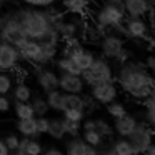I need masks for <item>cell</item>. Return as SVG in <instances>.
I'll return each instance as SVG.
<instances>
[{"label": "cell", "mask_w": 155, "mask_h": 155, "mask_svg": "<svg viewBox=\"0 0 155 155\" xmlns=\"http://www.w3.org/2000/svg\"><path fill=\"white\" fill-rule=\"evenodd\" d=\"M4 142H5V145H7L8 152H15L17 147H18V142H20V137L15 135V134H10V135H7V137L4 138Z\"/></svg>", "instance_id": "f35d334b"}, {"label": "cell", "mask_w": 155, "mask_h": 155, "mask_svg": "<svg viewBox=\"0 0 155 155\" xmlns=\"http://www.w3.org/2000/svg\"><path fill=\"white\" fill-rule=\"evenodd\" d=\"M65 152L68 155H95L97 148L88 145L80 135H75V137H70V140L67 142Z\"/></svg>", "instance_id": "4fadbf2b"}, {"label": "cell", "mask_w": 155, "mask_h": 155, "mask_svg": "<svg viewBox=\"0 0 155 155\" xmlns=\"http://www.w3.org/2000/svg\"><path fill=\"white\" fill-rule=\"evenodd\" d=\"M30 105L32 108H34V115L35 117H40V115H47L48 114V104L47 100H45V97H42V95H35V97H30Z\"/></svg>", "instance_id": "603a6c76"}, {"label": "cell", "mask_w": 155, "mask_h": 155, "mask_svg": "<svg viewBox=\"0 0 155 155\" xmlns=\"http://www.w3.org/2000/svg\"><path fill=\"white\" fill-rule=\"evenodd\" d=\"M54 4H55V0H37V5H35V7H44V8H47V7H52Z\"/></svg>", "instance_id": "ee69618b"}, {"label": "cell", "mask_w": 155, "mask_h": 155, "mask_svg": "<svg viewBox=\"0 0 155 155\" xmlns=\"http://www.w3.org/2000/svg\"><path fill=\"white\" fill-rule=\"evenodd\" d=\"M125 20V12L120 10L118 7L112 4H105L104 7L98 8L97 15H95V22H97L98 30H104V28H114L117 25L124 24Z\"/></svg>", "instance_id": "5b68a950"}, {"label": "cell", "mask_w": 155, "mask_h": 155, "mask_svg": "<svg viewBox=\"0 0 155 155\" xmlns=\"http://www.w3.org/2000/svg\"><path fill=\"white\" fill-rule=\"evenodd\" d=\"M115 80L118 82L122 90H125V94L138 100L153 94V77L143 65L125 62L124 65H120Z\"/></svg>", "instance_id": "6da1fadb"}, {"label": "cell", "mask_w": 155, "mask_h": 155, "mask_svg": "<svg viewBox=\"0 0 155 155\" xmlns=\"http://www.w3.org/2000/svg\"><path fill=\"white\" fill-rule=\"evenodd\" d=\"M45 134L50 138H54V140H62V138L65 137V132H64V128H62L60 118H50V120H48V128H47Z\"/></svg>", "instance_id": "d4e9b609"}, {"label": "cell", "mask_w": 155, "mask_h": 155, "mask_svg": "<svg viewBox=\"0 0 155 155\" xmlns=\"http://www.w3.org/2000/svg\"><path fill=\"white\" fill-rule=\"evenodd\" d=\"M65 108H82L84 110V102L80 94H65Z\"/></svg>", "instance_id": "d590c367"}, {"label": "cell", "mask_w": 155, "mask_h": 155, "mask_svg": "<svg viewBox=\"0 0 155 155\" xmlns=\"http://www.w3.org/2000/svg\"><path fill=\"white\" fill-rule=\"evenodd\" d=\"M108 4H112L115 7H118L120 10H124V0H108Z\"/></svg>", "instance_id": "c3c4849f"}, {"label": "cell", "mask_w": 155, "mask_h": 155, "mask_svg": "<svg viewBox=\"0 0 155 155\" xmlns=\"http://www.w3.org/2000/svg\"><path fill=\"white\" fill-rule=\"evenodd\" d=\"M14 112H15V117H17V118L35 117V115H34V108H32L30 102H18V100H15Z\"/></svg>", "instance_id": "4316f807"}, {"label": "cell", "mask_w": 155, "mask_h": 155, "mask_svg": "<svg viewBox=\"0 0 155 155\" xmlns=\"http://www.w3.org/2000/svg\"><path fill=\"white\" fill-rule=\"evenodd\" d=\"M54 28L58 32V35H60V40L68 38V37H78V24H75V22L60 20Z\"/></svg>", "instance_id": "7402d4cb"}, {"label": "cell", "mask_w": 155, "mask_h": 155, "mask_svg": "<svg viewBox=\"0 0 155 155\" xmlns=\"http://www.w3.org/2000/svg\"><path fill=\"white\" fill-rule=\"evenodd\" d=\"M82 138H84L85 142H87L88 145H92V147L97 148L98 145L102 143V142L105 140L104 137H102L100 134H98L95 128H88V130H82Z\"/></svg>", "instance_id": "f546056e"}, {"label": "cell", "mask_w": 155, "mask_h": 155, "mask_svg": "<svg viewBox=\"0 0 155 155\" xmlns=\"http://www.w3.org/2000/svg\"><path fill=\"white\" fill-rule=\"evenodd\" d=\"M90 95L100 105H107L108 102L115 100L118 97V87L115 85V82H102V84L92 85Z\"/></svg>", "instance_id": "ba28073f"}, {"label": "cell", "mask_w": 155, "mask_h": 155, "mask_svg": "<svg viewBox=\"0 0 155 155\" xmlns=\"http://www.w3.org/2000/svg\"><path fill=\"white\" fill-rule=\"evenodd\" d=\"M45 153L47 155H60L62 153V148H57V147H48V148H45Z\"/></svg>", "instance_id": "f6af8a7d"}, {"label": "cell", "mask_w": 155, "mask_h": 155, "mask_svg": "<svg viewBox=\"0 0 155 155\" xmlns=\"http://www.w3.org/2000/svg\"><path fill=\"white\" fill-rule=\"evenodd\" d=\"M94 122H95V130H97L104 138H108V137L114 135V127H112L105 118L98 117V118H94Z\"/></svg>", "instance_id": "836d02e7"}, {"label": "cell", "mask_w": 155, "mask_h": 155, "mask_svg": "<svg viewBox=\"0 0 155 155\" xmlns=\"http://www.w3.org/2000/svg\"><path fill=\"white\" fill-rule=\"evenodd\" d=\"M145 64H147V68H148V70H152V68L155 67V58L152 57V55H148L147 60H145Z\"/></svg>", "instance_id": "7dc6e473"}, {"label": "cell", "mask_w": 155, "mask_h": 155, "mask_svg": "<svg viewBox=\"0 0 155 155\" xmlns=\"http://www.w3.org/2000/svg\"><path fill=\"white\" fill-rule=\"evenodd\" d=\"M7 153H10V152H8V148H7V145H5L4 138H0V155H7Z\"/></svg>", "instance_id": "bcb514c9"}, {"label": "cell", "mask_w": 155, "mask_h": 155, "mask_svg": "<svg viewBox=\"0 0 155 155\" xmlns=\"http://www.w3.org/2000/svg\"><path fill=\"white\" fill-rule=\"evenodd\" d=\"M62 4L70 14H84L85 8L88 7V0H64Z\"/></svg>", "instance_id": "83f0119b"}, {"label": "cell", "mask_w": 155, "mask_h": 155, "mask_svg": "<svg viewBox=\"0 0 155 155\" xmlns=\"http://www.w3.org/2000/svg\"><path fill=\"white\" fill-rule=\"evenodd\" d=\"M48 120H50V118H47L45 115H40V117L35 118V122H37V132H38L40 135L47 132V128H48Z\"/></svg>", "instance_id": "ab89813d"}, {"label": "cell", "mask_w": 155, "mask_h": 155, "mask_svg": "<svg viewBox=\"0 0 155 155\" xmlns=\"http://www.w3.org/2000/svg\"><path fill=\"white\" fill-rule=\"evenodd\" d=\"M12 107V100L7 97V95L0 94V114H5V112H8Z\"/></svg>", "instance_id": "60d3db41"}, {"label": "cell", "mask_w": 155, "mask_h": 155, "mask_svg": "<svg viewBox=\"0 0 155 155\" xmlns=\"http://www.w3.org/2000/svg\"><path fill=\"white\" fill-rule=\"evenodd\" d=\"M70 58L74 60V64L77 65V68L78 70H85V68H88L90 67V64L94 62V58H95V55L92 54L90 50H85L84 47H78L77 50L74 52V54L70 55Z\"/></svg>", "instance_id": "ffe728a7"}, {"label": "cell", "mask_w": 155, "mask_h": 155, "mask_svg": "<svg viewBox=\"0 0 155 155\" xmlns=\"http://www.w3.org/2000/svg\"><path fill=\"white\" fill-rule=\"evenodd\" d=\"M47 8L48 10H44V14H45V17H47L48 24H50L52 27H55L60 20H64V14H62V12H58L57 8H50V7H47Z\"/></svg>", "instance_id": "8d00e7d4"}, {"label": "cell", "mask_w": 155, "mask_h": 155, "mask_svg": "<svg viewBox=\"0 0 155 155\" xmlns=\"http://www.w3.org/2000/svg\"><path fill=\"white\" fill-rule=\"evenodd\" d=\"M25 38H27V35H25L24 28L20 25L17 12H14V14L12 12L10 14H4L0 17V40L18 47Z\"/></svg>", "instance_id": "277c9868"}, {"label": "cell", "mask_w": 155, "mask_h": 155, "mask_svg": "<svg viewBox=\"0 0 155 155\" xmlns=\"http://www.w3.org/2000/svg\"><path fill=\"white\" fill-rule=\"evenodd\" d=\"M127 35L132 38H145L148 34V24L145 20V17H127V20H124Z\"/></svg>", "instance_id": "7c38bea8"}, {"label": "cell", "mask_w": 155, "mask_h": 155, "mask_svg": "<svg viewBox=\"0 0 155 155\" xmlns=\"http://www.w3.org/2000/svg\"><path fill=\"white\" fill-rule=\"evenodd\" d=\"M115 124L112 125L114 127V134H117L118 137H128V135L132 134V130L135 128V125H137V118L134 117V115H130L127 112L125 115H122V117L118 118H114Z\"/></svg>", "instance_id": "2e32d148"}, {"label": "cell", "mask_w": 155, "mask_h": 155, "mask_svg": "<svg viewBox=\"0 0 155 155\" xmlns=\"http://www.w3.org/2000/svg\"><path fill=\"white\" fill-rule=\"evenodd\" d=\"M80 77L84 80L85 85L92 87V85L102 84V82H115V75L112 70L110 64L107 58L102 57H95L94 62L90 64V67L80 72Z\"/></svg>", "instance_id": "3957f363"}, {"label": "cell", "mask_w": 155, "mask_h": 155, "mask_svg": "<svg viewBox=\"0 0 155 155\" xmlns=\"http://www.w3.org/2000/svg\"><path fill=\"white\" fill-rule=\"evenodd\" d=\"M58 88L65 94H82L85 88V84L80 75L60 72V75H58Z\"/></svg>", "instance_id": "30bf717a"}, {"label": "cell", "mask_w": 155, "mask_h": 155, "mask_svg": "<svg viewBox=\"0 0 155 155\" xmlns=\"http://www.w3.org/2000/svg\"><path fill=\"white\" fill-rule=\"evenodd\" d=\"M152 10L148 0H124V12L127 17H145Z\"/></svg>", "instance_id": "5bb4252c"}, {"label": "cell", "mask_w": 155, "mask_h": 155, "mask_svg": "<svg viewBox=\"0 0 155 155\" xmlns=\"http://www.w3.org/2000/svg\"><path fill=\"white\" fill-rule=\"evenodd\" d=\"M12 94H14V98L18 102H28L32 97V88L28 87L24 82H18L15 87H12Z\"/></svg>", "instance_id": "cb8c5ba5"}, {"label": "cell", "mask_w": 155, "mask_h": 155, "mask_svg": "<svg viewBox=\"0 0 155 155\" xmlns=\"http://www.w3.org/2000/svg\"><path fill=\"white\" fill-rule=\"evenodd\" d=\"M110 148H112V153L115 155H135L134 147H132L130 140L127 137H118L115 140H112Z\"/></svg>", "instance_id": "44dd1931"}, {"label": "cell", "mask_w": 155, "mask_h": 155, "mask_svg": "<svg viewBox=\"0 0 155 155\" xmlns=\"http://www.w3.org/2000/svg\"><path fill=\"white\" fill-rule=\"evenodd\" d=\"M57 68L60 72H67V74H75V75H80V70L77 68V65L74 64L70 57H64L62 55L60 58L57 60Z\"/></svg>", "instance_id": "f1b7e54d"}, {"label": "cell", "mask_w": 155, "mask_h": 155, "mask_svg": "<svg viewBox=\"0 0 155 155\" xmlns=\"http://www.w3.org/2000/svg\"><path fill=\"white\" fill-rule=\"evenodd\" d=\"M78 47H82L80 44V38L78 37H68V38H64V47H62V55L64 57H70Z\"/></svg>", "instance_id": "1f68e13d"}, {"label": "cell", "mask_w": 155, "mask_h": 155, "mask_svg": "<svg viewBox=\"0 0 155 155\" xmlns=\"http://www.w3.org/2000/svg\"><path fill=\"white\" fill-rule=\"evenodd\" d=\"M17 132L22 135V137H34V138L40 137V134L37 132V122H35V117L17 118Z\"/></svg>", "instance_id": "ac0fdd59"}, {"label": "cell", "mask_w": 155, "mask_h": 155, "mask_svg": "<svg viewBox=\"0 0 155 155\" xmlns=\"http://www.w3.org/2000/svg\"><path fill=\"white\" fill-rule=\"evenodd\" d=\"M17 17L20 20V25L24 28L25 35L28 38H35L40 40L48 34L52 25L48 24L47 17L42 10H35V8H22L17 12Z\"/></svg>", "instance_id": "7a4b0ae2"}, {"label": "cell", "mask_w": 155, "mask_h": 155, "mask_svg": "<svg viewBox=\"0 0 155 155\" xmlns=\"http://www.w3.org/2000/svg\"><path fill=\"white\" fill-rule=\"evenodd\" d=\"M22 2H25V4L30 5V7H35V5H37V0H22Z\"/></svg>", "instance_id": "681fc988"}, {"label": "cell", "mask_w": 155, "mask_h": 155, "mask_svg": "<svg viewBox=\"0 0 155 155\" xmlns=\"http://www.w3.org/2000/svg\"><path fill=\"white\" fill-rule=\"evenodd\" d=\"M20 62L18 48L12 44L0 40V70H14Z\"/></svg>", "instance_id": "9c48e42d"}, {"label": "cell", "mask_w": 155, "mask_h": 155, "mask_svg": "<svg viewBox=\"0 0 155 155\" xmlns=\"http://www.w3.org/2000/svg\"><path fill=\"white\" fill-rule=\"evenodd\" d=\"M37 84L44 92L58 88V74H55L54 70L45 68V67L38 68L37 70Z\"/></svg>", "instance_id": "9a60e30c"}, {"label": "cell", "mask_w": 155, "mask_h": 155, "mask_svg": "<svg viewBox=\"0 0 155 155\" xmlns=\"http://www.w3.org/2000/svg\"><path fill=\"white\" fill-rule=\"evenodd\" d=\"M122 48H125V42H124V38L117 34L105 35L100 42V52L105 58H114Z\"/></svg>", "instance_id": "8fae6325"}, {"label": "cell", "mask_w": 155, "mask_h": 155, "mask_svg": "<svg viewBox=\"0 0 155 155\" xmlns=\"http://www.w3.org/2000/svg\"><path fill=\"white\" fill-rule=\"evenodd\" d=\"M105 107H107V114L110 115L112 118H118V117H122V115L127 114L125 105L122 104V102H117V98H115V100H112V102H108Z\"/></svg>", "instance_id": "4dcf8cb0"}, {"label": "cell", "mask_w": 155, "mask_h": 155, "mask_svg": "<svg viewBox=\"0 0 155 155\" xmlns=\"http://www.w3.org/2000/svg\"><path fill=\"white\" fill-rule=\"evenodd\" d=\"M80 95H82V102H84V112H85V115H92L98 107H100V104H98V102L95 100L92 95L84 94V92H82Z\"/></svg>", "instance_id": "e575fe53"}, {"label": "cell", "mask_w": 155, "mask_h": 155, "mask_svg": "<svg viewBox=\"0 0 155 155\" xmlns=\"http://www.w3.org/2000/svg\"><path fill=\"white\" fill-rule=\"evenodd\" d=\"M62 115L65 118H70V120H78L82 122L85 118V112L82 108H64L62 110Z\"/></svg>", "instance_id": "74e56055"}, {"label": "cell", "mask_w": 155, "mask_h": 155, "mask_svg": "<svg viewBox=\"0 0 155 155\" xmlns=\"http://www.w3.org/2000/svg\"><path fill=\"white\" fill-rule=\"evenodd\" d=\"M145 124H148L150 127L155 125V108H145Z\"/></svg>", "instance_id": "7bdbcfd3"}, {"label": "cell", "mask_w": 155, "mask_h": 155, "mask_svg": "<svg viewBox=\"0 0 155 155\" xmlns=\"http://www.w3.org/2000/svg\"><path fill=\"white\" fill-rule=\"evenodd\" d=\"M45 100H47L50 110L62 112L65 108V92H62L60 88L48 90V92H45Z\"/></svg>", "instance_id": "d6986e66"}, {"label": "cell", "mask_w": 155, "mask_h": 155, "mask_svg": "<svg viewBox=\"0 0 155 155\" xmlns=\"http://www.w3.org/2000/svg\"><path fill=\"white\" fill-rule=\"evenodd\" d=\"M60 124H62V128H64L65 135H68V137H75V135H80L82 122H78V120H70V118L62 117V118H60Z\"/></svg>", "instance_id": "484cf974"}, {"label": "cell", "mask_w": 155, "mask_h": 155, "mask_svg": "<svg viewBox=\"0 0 155 155\" xmlns=\"http://www.w3.org/2000/svg\"><path fill=\"white\" fill-rule=\"evenodd\" d=\"M14 87V77L7 70H0V94L8 95Z\"/></svg>", "instance_id": "d6a6232c"}, {"label": "cell", "mask_w": 155, "mask_h": 155, "mask_svg": "<svg viewBox=\"0 0 155 155\" xmlns=\"http://www.w3.org/2000/svg\"><path fill=\"white\" fill-rule=\"evenodd\" d=\"M44 152L42 143L38 142V138L34 137H22L18 142V147L15 150V153L18 155H38Z\"/></svg>", "instance_id": "e0dca14e"}, {"label": "cell", "mask_w": 155, "mask_h": 155, "mask_svg": "<svg viewBox=\"0 0 155 155\" xmlns=\"http://www.w3.org/2000/svg\"><path fill=\"white\" fill-rule=\"evenodd\" d=\"M17 48H18V54H20V58H25L27 62L38 65V67H45L44 60H42V48H40L38 40L27 37Z\"/></svg>", "instance_id": "52a82bcc"}, {"label": "cell", "mask_w": 155, "mask_h": 155, "mask_svg": "<svg viewBox=\"0 0 155 155\" xmlns=\"http://www.w3.org/2000/svg\"><path fill=\"white\" fill-rule=\"evenodd\" d=\"M128 140H130L132 147H134L135 155L137 153H143L145 148L150 143H153V130L148 124L145 122H137L135 128L132 130V134L128 135Z\"/></svg>", "instance_id": "8992f818"}, {"label": "cell", "mask_w": 155, "mask_h": 155, "mask_svg": "<svg viewBox=\"0 0 155 155\" xmlns=\"http://www.w3.org/2000/svg\"><path fill=\"white\" fill-rule=\"evenodd\" d=\"M114 60L117 62L118 65H124L125 62H128V50H125V48H122V50H120V52H118V54L114 57Z\"/></svg>", "instance_id": "b9f144b4"}]
</instances>
